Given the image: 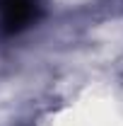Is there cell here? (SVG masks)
Returning <instances> with one entry per match:
<instances>
[{
    "label": "cell",
    "instance_id": "6da1fadb",
    "mask_svg": "<svg viewBox=\"0 0 123 126\" xmlns=\"http://www.w3.org/2000/svg\"><path fill=\"white\" fill-rule=\"evenodd\" d=\"M41 0H0V32L17 34L36 22Z\"/></svg>",
    "mask_w": 123,
    "mask_h": 126
}]
</instances>
